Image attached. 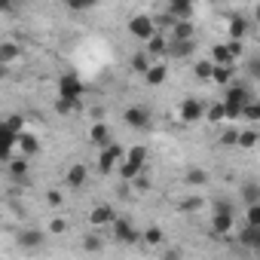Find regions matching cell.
<instances>
[{"label":"cell","mask_w":260,"mask_h":260,"mask_svg":"<svg viewBox=\"0 0 260 260\" xmlns=\"http://www.w3.org/2000/svg\"><path fill=\"white\" fill-rule=\"evenodd\" d=\"M248 101H251V89L245 83H230L226 86V119L242 116V110H245Z\"/></svg>","instance_id":"obj_1"},{"label":"cell","mask_w":260,"mask_h":260,"mask_svg":"<svg viewBox=\"0 0 260 260\" xmlns=\"http://www.w3.org/2000/svg\"><path fill=\"white\" fill-rule=\"evenodd\" d=\"M64 230H68V223H64V220H61V217H55V220H52V223H49V233H52V236H61V233H64Z\"/></svg>","instance_id":"obj_42"},{"label":"cell","mask_w":260,"mask_h":260,"mask_svg":"<svg viewBox=\"0 0 260 260\" xmlns=\"http://www.w3.org/2000/svg\"><path fill=\"white\" fill-rule=\"evenodd\" d=\"M43 239H46V236H43L40 230H25V233L19 236V245H22V248H40Z\"/></svg>","instance_id":"obj_23"},{"label":"cell","mask_w":260,"mask_h":260,"mask_svg":"<svg viewBox=\"0 0 260 260\" xmlns=\"http://www.w3.org/2000/svg\"><path fill=\"white\" fill-rule=\"evenodd\" d=\"M19 58V46L16 43H0V64H13Z\"/></svg>","instance_id":"obj_25"},{"label":"cell","mask_w":260,"mask_h":260,"mask_svg":"<svg viewBox=\"0 0 260 260\" xmlns=\"http://www.w3.org/2000/svg\"><path fill=\"white\" fill-rule=\"evenodd\" d=\"M46 202H49V205H61V193H58V190H49V193H46Z\"/></svg>","instance_id":"obj_46"},{"label":"cell","mask_w":260,"mask_h":260,"mask_svg":"<svg viewBox=\"0 0 260 260\" xmlns=\"http://www.w3.org/2000/svg\"><path fill=\"white\" fill-rule=\"evenodd\" d=\"M254 19H257V22H260V4H257V7H254Z\"/></svg>","instance_id":"obj_49"},{"label":"cell","mask_w":260,"mask_h":260,"mask_svg":"<svg viewBox=\"0 0 260 260\" xmlns=\"http://www.w3.org/2000/svg\"><path fill=\"white\" fill-rule=\"evenodd\" d=\"M132 184H135V190H147V187H150V175H144V172H141Z\"/></svg>","instance_id":"obj_43"},{"label":"cell","mask_w":260,"mask_h":260,"mask_svg":"<svg viewBox=\"0 0 260 260\" xmlns=\"http://www.w3.org/2000/svg\"><path fill=\"white\" fill-rule=\"evenodd\" d=\"M211 80H214L217 86H230V80H233V68H230V64H214Z\"/></svg>","instance_id":"obj_24"},{"label":"cell","mask_w":260,"mask_h":260,"mask_svg":"<svg viewBox=\"0 0 260 260\" xmlns=\"http://www.w3.org/2000/svg\"><path fill=\"white\" fill-rule=\"evenodd\" d=\"M242 199H245V205L260 202V187H257V184H245V187H242Z\"/></svg>","instance_id":"obj_31"},{"label":"cell","mask_w":260,"mask_h":260,"mask_svg":"<svg viewBox=\"0 0 260 260\" xmlns=\"http://www.w3.org/2000/svg\"><path fill=\"white\" fill-rule=\"evenodd\" d=\"M0 7H4V10L10 13V10H13V0H0Z\"/></svg>","instance_id":"obj_48"},{"label":"cell","mask_w":260,"mask_h":260,"mask_svg":"<svg viewBox=\"0 0 260 260\" xmlns=\"http://www.w3.org/2000/svg\"><path fill=\"white\" fill-rule=\"evenodd\" d=\"M55 110H58L61 116H71L74 110H80V101H71V98H58V104H55Z\"/></svg>","instance_id":"obj_30"},{"label":"cell","mask_w":260,"mask_h":260,"mask_svg":"<svg viewBox=\"0 0 260 260\" xmlns=\"http://www.w3.org/2000/svg\"><path fill=\"white\" fill-rule=\"evenodd\" d=\"M125 156H128V159H135V162H144V166H147V147H144V144H135V147L128 150Z\"/></svg>","instance_id":"obj_38"},{"label":"cell","mask_w":260,"mask_h":260,"mask_svg":"<svg viewBox=\"0 0 260 260\" xmlns=\"http://www.w3.org/2000/svg\"><path fill=\"white\" fill-rule=\"evenodd\" d=\"M10 132H16V135H22L25 132V116L22 113H13V116H7V122H4Z\"/></svg>","instance_id":"obj_29"},{"label":"cell","mask_w":260,"mask_h":260,"mask_svg":"<svg viewBox=\"0 0 260 260\" xmlns=\"http://www.w3.org/2000/svg\"><path fill=\"white\" fill-rule=\"evenodd\" d=\"M116 172H119L122 181H135V178L144 172V162H135V159H128V156H125V159L116 166Z\"/></svg>","instance_id":"obj_12"},{"label":"cell","mask_w":260,"mask_h":260,"mask_svg":"<svg viewBox=\"0 0 260 260\" xmlns=\"http://www.w3.org/2000/svg\"><path fill=\"white\" fill-rule=\"evenodd\" d=\"M80 95H83V83H80V77H74V74H64V77L58 80V98L80 101Z\"/></svg>","instance_id":"obj_6"},{"label":"cell","mask_w":260,"mask_h":260,"mask_svg":"<svg viewBox=\"0 0 260 260\" xmlns=\"http://www.w3.org/2000/svg\"><path fill=\"white\" fill-rule=\"evenodd\" d=\"M233 230V205L230 202H217L214 214H211V233L214 236H226Z\"/></svg>","instance_id":"obj_3"},{"label":"cell","mask_w":260,"mask_h":260,"mask_svg":"<svg viewBox=\"0 0 260 260\" xmlns=\"http://www.w3.org/2000/svg\"><path fill=\"white\" fill-rule=\"evenodd\" d=\"M257 43H260V31H257Z\"/></svg>","instance_id":"obj_50"},{"label":"cell","mask_w":260,"mask_h":260,"mask_svg":"<svg viewBox=\"0 0 260 260\" xmlns=\"http://www.w3.org/2000/svg\"><path fill=\"white\" fill-rule=\"evenodd\" d=\"M86 251H101V239L98 236H89L86 239Z\"/></svg>","instance_id":"obj_45"},{"label":"cell","mask_w":260,"mask_h":260,"mask_svg":"<svg viewBox=\"0 0 260 260\" xmlns=\"http://www.w3.org/2000/svg\"><path fill=\"white\" fill-rule=\"evenodd\" d=\"M113 220H116V214H113L110 205H95V208L89 211V223H92V226H104V223H113Z\"/></svg>","instance_id":"obj_11"},{"label":"cell","mask_w":260,"mask_h":260,"mask_svg":"<svg viewBox=\"0 0 260 260\" xmlns=\"http://www.w3.org/2000/svg\"><path fill=\"white\" fill-rule=\"evenodd\" d=\"M199 205H202V199H199V196H190V199L181 202V211H193V208H199Z\"/></svg>","instance_id":"obj_41"},{"label":"cell","mask_w":260,"mask_h":260,"mask_svg":"<svg viewBox=\"0 0 260 260\" xmlns=\"http://www.w3.org/2000/svg\"><path fill=\"white\" fill-rule=\"evenodd\" d=\"M205 110H208V107H205L202 101H196V98H187V101L178 107V116H181V122H187V125H190V122H199V119L205 116Z\"/></svg>","instance_id":"obj_5"},{"label":"cell","mask_w":260,"mask_h":260,"mask_svg":"<svg viewBox=\"0 0 260 260\" xmlns=\"http://www.w3.org/2000/svg\"><path fill=\"white\" fill-rule=\"evenodd\" d=\"M245 71H248V77H251V80H257V83H260V58H251V61L245 64Z\"/></svg>","instance_id":"obj_40"},{"label":"cell","mask_w":260,"mask_h":260,"mask_svg":"<svg viewBox=\"0 0 260 260\" xmlns=\"http://www.w3.org/2000/svg\"><path fill=\"white\" fill-rule=\"evenodd\" d=\"M220 141H223L226 147H230V144H239V132H233V128H230V132H223V135H220Z\"/></svg>","instance_id":"obj_44"},{"label":"cell","mask_w":260,"mask_h":260,"mask_svg":"<svg viewBox=\"0 0 260 260\" xmlns=\"http://www.w3.org/2000/svg\"><path fill=\"white\" fill-rule=\"evenodd\" d=\"M28 159L31 156H19V159H10V175L13 178H19V181H28Z\"/></svg>","instance_id":"obj_22"},{"label":"cell","mask_w":260,"mask_h":260,"mask_svg":"<svg viewBox=\"0 0 260 260\" xmlns=\"http://www.w3.org/2000/svg\"><path fill=\"white\" fill-rule=\"evenodd\" d=\"M211 61H214V64H230V68H233V61H236V55H233V49H230V43H217V46L211 49Z\"/></svg>","instance_id":"obj_19"},{"label":"cell","mask_w":260,"mask_h":260,"mask_svg":"<svg viewBox=\"0 0 260 260\" xmlns=\"http://www.w3.org/2000/svg\"><path fill=\"white\" fill-rule=\"evenodd\" d=\"M230 49H233V55L239 58L242 52H245V46H242V40H230Z\"/></svg>","instance_id":"obj_47"},{"label":"cell","mask_w":260,"mask_h":260,"mask_svg":"<svg viewBox=\"0 0 260 260\" xmlns=\"http://www.w3.org/2000/svg\"><path fill=\"white\" fill-rule=\"evenodd\" d=\"M245 223H260V202L245 205Z\"/></svg>","instance_id":"obj_37"},{"label":"cell","mask_w":260,"mask_h":260,"mask_svg":"<svg viewBox=\"0 0 260 260\" xmlns=\"http://www.w3.org/2000/svg\"><path fill=\"white\" fill-rule=\"evenodd\" d=\"M89 141H92V144H101V147H107V144H110V128H107L101 119L89 128Z\"/></svg>","instance_id":"obj_18"},{"label":"cell","mask_w":260,"mask_h":260,"mask_svg":"<svg viewBox=\"0 0 260 260\" xmlns=\"http://www.w3.org/2000/svg\"><path fill=\"white\" fill-rule=\"evenodd\" d=\"M257 144V132H239V147H254Z\"/></svg>","instance_id":"obj_39"},{"label":"cell","mask_w":260,"mask_h":260,"mask_svg":"<svg viewBox=\"0 0 260 260\" xmlns=\"http://www.w3.org/2000/svg\"><path fill=\"white\" fill-rule=\"evenodd\" d=\"M156 31H159V28H156V19H153V16H147V13L128 19V34H132L135 40H150Z\"/></svg>","instance_id":"obj_2"},{"label":"cell","mask_w":260,"mask_h":260,"mask_svg":"<svg viewBox=\"0 0 260 260\" xmlns=\"http://www.w3.org/2000/svg\"><path fill=\"white\" fill-rule=\"evenodd\" d=\"M169 37H172V40H196V28H193L190 19H178L175 28L169 31Z\"/></svg>","instance_id":"obj_9"},{"label":"cell","mask_w":260,"mask_h":260,"mask_svg":"<svg viewBox=\"0 0 260 260\" xmlns=\"http://www.w3.org/2000/svg\"><path fill=\"white\" fill-rule=\"evenodd\" d=\"M239 239H242V245H245V248H254V251H260V223H245Z\"/></svg>","instance_id":"obj_14"},{"label":"cell","mask_w":260,"mask_h":260,"mask_svg":"<svg viewBox=\"0 0 260 260\" xmlns=\"http://www.w3.org/2000/svg\"><path fill=\"white\" fill-rule=\"evenodd\" d=\"M205 181H208V175H205L202 169H190V172H187V184H190V187H202Z\"/></svg>","instance_id":"obj_34"},{"label":"cell","mask_w":260,"mask_h":260,"mask_svg":"<svg viewBox=\"0 0 260 260\" xmlns=\"http://www.w3.org/2000/svg\"><path fill=\"white\" fill-rule=\"evenodd\" d=\"M64 4H68V10H74V13H86V10L98 7V0H64Z\"/></svg>","instance_id":"obj_32"},{"label":"cell","mask_w":260,"mask_h":260,"mask_svg":"<svg viewBox=\"0 0 260 260\" xmlns=\"http://www.w3.org/2000/svg\"><path fill=\"white\" fill-rule=\"evenodd\" d=\"M205 119H211V122L226 119V101H223V104H211V107L205 110Z\"/></svg>","instance_id":"obj_28"},{"label":"cell","mask_w":260,"mask_h":260,"mask_svg":"<svg viewBox=\"0 0 260 260\" xmlns=\"http://www.w3.org/2000/svg\"><path fill=\"white\" fill-rule=\"evenodd\" d=\"M166 77H169V68H166V64H150V68H147V74H144L147 86H162V83H166Z\"/></svg>","instance_id":"obj_20"},{"label":"cell","mask_w":260,"mask_h":260,"mask_svg":"<svg viewBox=\"0 0 260 260\" xmlns=\"http://www.w3.org/2000/svg\"><path fill=\"white\" fill-rule=\"evenodd\" d=\"M122 159H125V156H122V147H119V144H107V147L98 150V169H101V172H113Z\"/></svg>","instance_id":"obj_4"},{"label":"cell","mask_w":260,"mask_h":260,"mask_svg":"<svg viewBox=\"0 0 260 260\" xmlns=\"http://www.w3.org/2000/svg\"><path fill=\"white\" fill-rule=\"evenodd\" d=\"M196 52V40H172L169 37V58H190Z\"/></svg>","instance_id":"obj_8"},{"label":"cell","mask_w":260,"mask_h":260,"mask_svg":"<svg viewBox=\"0 0 260 260\" xmlns=\"http://www.w3.org/2000/svg\"><path fill=\"white\" fill-rule=\"evenodd\" d=\"M175 22H178V16H172L169 10H166L162 16H156V28H159V31H172V28H175Z\"/></svg>","instance_id":"obj_33"},{"label":"cell","mask_w":260,"mask_h":260,"mask_svg":"<svg viewBox=\"0 0 260 260\" xmlns=\"http://www.w3.org/2000/svg\"><path fill=\"white\" fill-rule=\"evenodd\" d=\"M141 236H144V242H147V245H162V239H166L159 226H147V233H141Z\"/></svg>","instance_id":"obj_35"},{"label":"cell","mask_w":260,"mask_h":260,"mask_svg":"<svg viewBox=\"0 0 260 260\" xmlns=\"http://www.w3.org/2000/svg\"><path fill=\"white\" fill-rule=\"evenodd\" d=\"M113 236H116L119 242H125V245L138 242V233H135V226L128 223V220H113Z\"/></svg>","instance_id":"obj_13"},{"label":"cell","mask_w":260,"mask_h":260,"mask_svg":"<svg viewBox=\"0 0 260 260\" xmlns=\"http://www.w3.org/2000/svg\"><path fill=\"white\" fill-rule=\"evenodd\" d=\"M196 10V0H169V13L178 19H190Z\"/></svg>","instance_id":"obj_15"},{"label":"cell","mask_w":260,"mask_h":260,"mask_svg":"<svg viewBox=\"0 0 260 260\" xmlns=\"http://www.w3.org/2000/svg\"><path fill=\"white\" fill-rule=\"evenodd\" d=\"M248 34V19L245 16H233L230 19V40H245Z\"/></svg>","instance_id":"obj_21"},{"label":"cell","mask_w":260,"mask_h":260,"mask_svg":"<svg viewBox=\"0 0 260 260\" xmlns=\"http://www.w3.org/2000/svg\"><path fill=\"white\" fill-rule=\"evenodd\" d=\"M147 68H150V52H135L132 55V71L147 74Z\"/></svg>","instance_id":"obj_27"},{"label":"cell","mask_w":260,"mask_h":260,"mask_svg":"<svg viewBox=\"0 0 260 260\" xmlns=\"http://www.w3.org/2000/svg\"><path fill=\"white\" fill-rule=\"evenodd\" d=\"M193 74H196V80H211V74H214V61H211V58L196 61V64H193Z\"/></svg>","instance_id":"obj_26"},{"label":"cell","mask_w":260,"mask_h":260,"mask_svg":"<svg viewBox=\"0 0 260 260\" xmlns=\"http://www.w3.org/2000/svg\"><path fill=\"white\" fill-rule=\"evenodd\" d=\"M242 116L251 119V122H260V104H257V101H248L245 110H242Z\"/></svg>","instance_id":"obj_36"},{"label":"cell","mask_w":260,"mask_h":260,"mask_svg":"<svg viewBox=\"0 0 260 260\" xmlns=\"http://www.w3.org/2000/svg\"><path fill=\"white\" fill-rule=\"evenodd\" d=\"M122 119L128 122V125H132V128H150V110L147 107H128L125 113H122Z\"/></svg>","instance_id":"obj_7"},{"label":"cell","mask_w":260,"mask_h":260,"mask_svg":"<svg viewBox=\"0 0 260 260\" xmlns=\"http://www.w3.org/2000/svg\"><path fill=\"white\" fill-rule=\"evenodd\" d=\"M19 153H25V156H37V153H40V141H37V135L22 132V135H19Z\"/></svg>","instance_id":"obj_16"},{"label":"cell","mask_w":260,"mask_h":260,"mask_svg":"<svg viewBox=\"0 0 260 260\" xmlns=\"http://www.w3.org/2000/svg\"><path fill=\"white\" fill-rule=\"evenodd\" d=\"M147 52H150V58H159V55H169V34H162V31H156L150 40H147Z\"/></svg>","instance_id":"obj_10"},{"label":"cell","mask_w":260,"mask_h":260,"mask_svg":"<svg viewBox=\"0 0 260 260\" xmlns=\"http://www.w3.org/2000/svg\"><path fill=\"white\" fill-rule=\"evenodd\" d=\"M86 178H89V172H86V166H83V162H74V166L68 169V187L80 190V187L86 184Z\"/></svg>","instance_id":"obj_17"}]
</instances>
